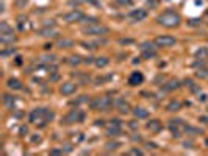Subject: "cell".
I'll return each instance as SVG.
<instances>
[{
    "instance_id": "obj_20",
    "label": "cell",
    "mask_w": 208,
    "mask_h": 156,
    "mask_svg": "<svg viewBox=\"0 0 208 156\" xmlns=\"http://www.w3.org/2000/svg\"><path fill=\"white\" fill-rule=\"evenodd\" d=\"M155 45L156 44H153V42H144V44H141V50L143 51H155Z\"/></svg>"
},
{
    "instance_id": "obj_35",
    "label": "cell",
    "mask_w": 208,
    "mask_h": 156,
    "mask_svg": "<svg viewBox=\"0 0 208 156\" xmlns=\"http://www.w3.org/2000/svg\"><path fill=\"white\" fill-rule=\"evenodd\" d=\"M71 150H72L71 145H64V151H71Z\"/></svg>"
},
{
    "instance_id": "obj_26",
    "label": "cell",
    "mask_w": 208,
    "mask_h": 156,
    "mask_svg": "<svg viewBox=\"0 0 208 156\" xmlns=\"http://www.w3.org/2000/svg\"><path fill=\"white\" fill-rule=\"evenodd\" d=\"M105 147H106V150H108V151H111V150H116V148L119 147V142H108Z\"/></svg>"
},
{
    "instance_id": "obj_3",
    "label": "cell",
    "mask_w": 208,
    "mask_h": 156,
    "mask_svg": "<svg viewBox=\"0 0 208 156\" xmlns=\"http://www.w3.org/2000/svg\"><path fill=\"white\" fill-rule=\"evenodd\" d=\"M83 33L88 36H103L108 33V28L103 27V25H99V23H91L83 28Z\"/></svg>"
},
{
    "instance_id": "obj_8",
    "label": "cell",
    "mask_w": 208,
    "mask_h": 156,
    "mask_svg": "<svg viewBox=\"0 0 208 156\" xmlns=\"http://www.w3.org/2000/svg\"><path fill=\"white\" fill-rule=\"evenodd\" d=\"M75 89H77V84H75V83L67 81V83H63V84H61L60 92H61L63 95H71V94H74V92H75Z\"/></svg>"
},
{
    "instance_id": "obj_7",
    "label": "cell",
    "mask_w": 208,
    "mask_h": 156,
    "mask_svg": "<svg viewBox=\"0 0 208 156\" xmlns=\"http://www.w3.org/2000/svg\"><path fill=\"white\" fill-rule=\"evenodd\" d=\"M106 134L108 136H118V134H121V120H111V123L106 128Z\"/></svg>"
},
{
    "instance_id": "obj_2",
    "label": "cell",
    "mask_w": 208,
    "mask_h": 156,
    "mask_svg": "<svg viewBox=\"0 0 208 156\" xmlns=\"http://www.w3.org/2000/svg\"><path fill=\"white\" fill-rule=\"evenodd\" d=\"M113 105V101L110 97H96L94 100L91 101V108L92 109H100V111H108L110 106Z\"/></svg>"
},
{
    "instance_id": "obj_31",
    "label": "cell",
    "mask_w": 208,
    "mask_h": 156,
    "mask_svg": "<svg viewBox=\"0 0 208 156\" xmlns=\"http://www.w3.org/2000/svg\"><path fill=\"white\" fill-rule=\"evenodd\" d=\"M144 56L146 58H153L155 56V51H144Z\"/></svg>"
},
{
    "instance_id": "obj_25",
    "label": "cell",
    "mask_w": 208,
    "mask_h": 156,
    "mask_svg": "<svg viewBox=\"0 0 208 156\" xmlns=\"http://www.w3.org/2000/svg\"><path fill=\"white\" fill-rule=\"evenodd\" d=\"M80 63H83L81 60H80V56H71L69 58V64H72V66H77V64H80Z\"/></svg>"
},
{
    "instance_id": "obj_1",
    "label": "cell",
    "mask_w": 208,
    "mask_h": 156,
    "mask_svg": "<svg viewBox=\"0 0 208 156\" xmlns=\"http://www.w3.org/2000/svg\"><path fill=\"white\" fill-rule=\"evenodd\" d=\"M156 20H158L160 25H163V27L174 28V27H177V25L180 23V16L177 13H174V11H166L163 14H160Z\"/></svg>"
},
{
    "instance_id": "obj_4",
    "label": "cell",
    "mask_w": 208,
    "mask_h": 156,
    "mask_svg": "<svg viewBox=\"0 0 208 156\" xmlns=\"http://www.w3.org/2000/svg\"><path fill=\"white\" fill-rule=\"evenodd\" d=\"M30 122H31V123H38V122L47 123V109H45V108L33 109V111L30 113Z\"/></svg>"
},
{
    "instance_id": "obj_14",
    "label": "cell",
    "mask_w": 208,
    "mask_h": 156,
    "mask_svg": "<svg viewBox=\"0 0 208 156\" xmlns=\"http://www.w3.org/2000/svg\"><path fill=\"white\" fill-rule=\"evenodd\" d=\"M147 129H150L152 133H158L160 129H161V123H160V120H150V122L147 123Z\"/></svg>"
},
{
    "instance_id": "obj_9",
    "label": "cell",
    "mask_w": 208,
    "mask_h": 156,
    "mask_svg": "<svg viewBox=\"0 0 208 156\" xmlns=\"http://www.w3.org/2000/svg\"><path fill=\"white\" fill-rule=\"evenodd\" d=\"M144 81V75L141 72H131L130 78H128V84L130 86H138Z\"/></svg>"
},
{
    "instance_id": "obj_32",
    "label": "cell",
    "mask_w": 208,
    "mask_h": 156,
    "mask_svg": "<svg viewBox=\"0 0 208 156\" xmlns=\"http://www.w3.org/2000/svg\"><path fill=\"white\" fill-rule=\"evenodd\" d=\"M44 25H45V27H53L55 22H53V20H45V22H44Z\"/></svg>"
},
{
    "instance_id": "obj_29",
    "label": "cell",
    "mask_w": 208,
    "mask_h": 156,
    "mask_svg": "<svg viewBox=\"0 0 208 156\" xmlns=\"http://www.w3.org/2000/svg\"><path fill=\"white\" fill-rule=\"evenodd\" d=\"M197 76H202V78L208 76V70H206V69H202V70H199V72H197Z\"/></svg>"
},
{
    "instance_id": "obj_37",
    "label": "cell",
    "mask_w": 208,
    "mask_h": 156,
    "mask_svg": "<svg viewBox=\"0 0 208 156\" xmlns=\"http://www.w3.org/2000/svg\"><path fill=\"white\" fill-rule=\"evenodd\" d=\"M86 2H91V3H94V5H99V3L96 2V0H86Z\"/></svg>"
},
{
    "instance_id": "obj_21",
    "label": "cell",
    "mask_w": 208,
    "mask_h": 156,
    "mask_svg": "<svg viewBox=\"0 0 208 156\" xmlns=\"http://www.w3.org/2000/svg\"><path fill=\"white\" fill-rule=\"evenodd\" d=\"M94 64H96L97 67H105V66L110 64V60H108V58H96V60H94Z\"/></svg>"
},
{
    "instance_id": "obj_36",
    "label": "cell",
    "mask_w": 208,
    "mask_h": 156,
    "mask_svg": "<svg viewBox=\"0 0 208 156\" xmlns=\"http://www.w3.org/2000/svg\"><path fill=\"white\" fill-rule=\"evenodd\" d=\"M147 5H152V6H155V0H147Z\"/></svg>"
},
{
    "instance_id": "obj_28",
    "label": "cell",
    "mask_w": 208,
    "mask_h": 156,
    "mask_svg": "<svg viewBox=\"0 0 208 156\" xmlns=\"http://www.w3.org/2000/svg\"><path fill=\"white\" fill-rule=\"evenodd\" d=\"M3 101L6 103V105H13L14 98H13V97H10V95H3Z\"/></svg>"
},
{
    "instance_id": "obj_22",
    "label": "cell",
    "mask_w": 208,
    "mask_h": 156,
    "mask_svg": "<svg viewBox=\"0 0 208 156\" xmlns=\"http://www.w3.org/2000/svg\"><path fill=\"white\" fill-rule=\"evenodd\" d=\"M178 86H180V83H178L177 80H172V81H169V83L164 86V89H166V91H172V89H177Z\"/></svg>"
},
{
    "instance_id": "obj_19",
    "label": "cell",
    "mask_w": 208,
    "mask_h": 156,
    "mask_svg": "<svg viewBox=\"0 0 208 156\" xmlns=\"http://www.w3.org/2000/svg\"><path fill=\"white\" fill-rule=\"evenodd\" d=\"M41 36H45V38H53V36H56V31L53 30V28H44V30H41Z\"/></svg>"
},
{
    "instance_id": "obj_27",
    "label": "cell",
    "mask_w": 208,
    "mask_h": 156,
    "mask_svg": "<svg viewBox=\"0 0 208 156\" xmlns=\"http://www.w3.org/2000/svg\"><path fill=\"white\" fill-rule=\"evenodd\" d=\"M116 2L119 5H122V6H130L131 5V0H116Z\"/></svg>"
},
{
    "instance_id": "obj_16",
    "label": "cell",
    "mask_w": 208,
    "mask_h": 156,
    "mask_svg": "<svg viewBox=\"0 0 208 156\" xmlns=\"http://www.w3.org/2000/svg\"><path fill=\"white\" fill-rule=\"evenodd\" d=\"M116 105H118V108H119V111L122 113V114H125V113H128V103L127 101H124L122 98H119L118 101H116Z\"/></svg>"
},
{
    "instance_id": "obj_23",
    "label": "cell",
    "mask_w": 208,
    "mask_h": 156,
    "mask_svg": "<svg viewBox=\"0 0 208 156\" xmlns=\"http://www.w3.org/2000/svg\"><path fill=\"white\" fill-rule=\"evenodd\" d=\"M10 31H13V28L8 25V22H2V23H0V33H10Z\"/></svg>"
},
{
    "instance_id": "obj_6",
    "label": "cell",
    "mask_w": 208,
    "mask_h": 156,
    "mask_svg": "<svg viewBox=\"0 0 208 156\" xmlns=\"http://www.w3.org/2000/svg\"><path fill=\"white\" fill-rule=\"evenodd\" d=\"M155 44L158 45V47H171V45H174L175 44V38H172V36H158L156 39H155Z\"/></svg>"
},
{
    "instance_id": "obj_5",
    "label": "cell",
    "mask_w": 208,
    "mask_h": 156,
    "mask_svg": "<svg viewBox=\"0 0 208 156\" xmlns=\"http://www.w3.org/2000/svg\"><path fill=\"white\" fill-rule=\"evenodd\" d=\"M83 119H85V113H83V111H80V109H72L71 113H69V114L64 117L63 123L69 125V123H75V122H83Z\"/></svg>"
},
{
    "instance_id": "obj_18",
    "label": "cell",
    "mask_w": 208,
    "mask_h": 156,
    "mask_svg": "<svg viewBox=\"0 0 208 156\" xmlns=\"http://www.w3.org/2000/svg\"><path fill=\"white\" fill-rule=\"evenodd\" d=\"M56 45H58L60 48H69V47H72V45H74V42H72L71 39H60Z\"/></svg>"
},
{
    "instance_id": "obj_10",
    "label": "cell",
    "mask_w": 208,
    "mask_h": 156,
    "mask_svg": "<svg viewBox=\"0 0 208 156\" xmlns=\"http://www.w3.org/2000/svg\"><path fill=\"white\" fill-rule=\"evenodd\" d=\"M83 17H85V16H83L80 11H75V10H74V11L67 13V14L64 16V20H66V22H81Z\"/></svg>"
},
{
    "instance_id": "obj_17",
    "label": "cell",
    "mask_w": 208,
    "mask_h": 156,
    "mask_svg": "<svg viewBox=\"0 0 208 156\" xmlns=\"http://www.w3.org/2000/svg\"><path fill=\"white\" fill-rule=\"evenodd\" d=\"M8 88L14 89V91H19V89H22V83L19 80H16V78H11V80H8Z\"/></svg>"
},
{
    "instance_id": "obj_11",
    "label": "cell",
    "mask_w": 208,
    "mask_h": 156,
    "mask_svg": "<svg viewBox=\"0 0 208 156\" xmlns=\"http://www.w3.org/2000/svg\"><path fill=\"white\" fill-rule=\"evenodd\" d=\"M130 17L135 20V22H139V20H144L147 17V13L144 10H133L130 13Z\"/></svg>"
},
{
    "instance_id": "obj_12",
    "label": "cell",
    "mask_w": 208,
    "mask_h": 156,
    "mask_svg": "<svg viewBox=\"0 0 208 156\" xmlns=\"http://www.w3.org/2000/svg\"><path fill=\"white\" fill-rule=\"evenodd\" d=\"M178 125H183L180 119H177V120H172V122H171V133H172V136H175V138H180V136H181V131H180Z\"/></svg>"
},
{
    "instance_id": "obj_15",
    "label": "cell",
    "mask_w": 208,
    "mask_h": 156,
    "mask_svg": "<svg viewBox=\"0 0 208 156\" xmlns=\"http://www.w3.org/2000/svg\"><path fill=\"white\" fill-rule=\"evenodd\" d=\"M133 114H135V117H138V119H146V117L149 116L147 109H144V108H141V106L135 108V109H133Z\"/></svg>"
},
{
    "instance_id": "obj_34",
    "label": "cell",
    "mask_w": 208,
    "mask_h": 156,
    "mask_svg": "<svg viewBox=\"0 0 208 156\" xmlns=\"http://www.w3.org/2000/svg\"><path fill=\"white\" fill-rule=\"evenodd\" d=\"M31 141H33V142H39V141H41V138H39V136H33V138H31Z\"/></svg>"
},
{
    "instance_id": "obj_33",
    "label": "cell",
    "mask_w": 208,
    "mask_h": 156,
    "mask_svg": "<svg viewBox=\"0 0 208 156\" xmlns=\"http://www.w3.org/2000/svg\"><path fill=\"white\" fill-rule=\"evenodd\" d=\"M60 153H63V150H52L50 151V154H60Z\"/></svg>"
},
{
    "instance_id": "obj_24",
    "label": "cell",
    "mask_w": 208,
    "mask_h": 156,
    "mask_svg": "<svg viewBox=\"0 0 208 156\" xmlns=\"http://www.w3.org/2000/svg\"><path fill=\"white\" fill-rule=\"evenodd\" d=\"M177 109H180V103L178 101H171L168 105V111H177Z\"/></svg>"
},
{
    "instance_id": "obj_30",
    "label": "cell",
    "mask_w": 208,
    "mask_h": 156,
    "mask_svg": "<svg viewBox=\"0 0 208 156\" xmlns=\"http://www.w3.org/2000/svg\"><path fill=\"white\" fill-rule=\"evenodd\" d=\"M128 153H130V154H143V151L138 150V148H133V150H130Z\"/></svg>"
},
{
    "instance_id": "obj_13",
    "label": "cell",
    "mask_w": 208,
    "mask_h": 156,
    "mask_svg": "<svg viewBox=\"0 0 208 156\" xmlns=\"http://www.w3.org/2000/svg\"><path fill=\"white\" fill-rule=\"evenodd\" d=\"M0 41H2V44H13L16 41V36L13 35V31H10V33H0Z\"/></svg>"
}]
</instances>
